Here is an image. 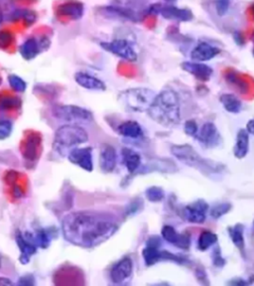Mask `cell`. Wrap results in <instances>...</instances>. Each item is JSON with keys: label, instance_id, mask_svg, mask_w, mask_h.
<instances>
[{"label": "cell", "instance_id": "obj_1", "mask_svg": "<svg viewBox=\"0 0 254 286\" xmlns=\"http://www.w3.org/2000/svg\"><path fill=\"white\" fill-rule=\"evenodd\" d=\"M118 230V224L111 214L98 211H78L68 214L62 221L65 238L80 248H95Z\"/></svg>", "mask_w": 254, "mask_h": 286}, {"label": "cell", "instance_id": "obj_2", "mask_svg": "<svg viewBox=\"0 0 254 286\" xmlns=\"http://www.w3.org/2000/svg\"><path fill=\"white\" fill-rule=\"evenodd\" d=\"M147 113L153 121L162 127L177 126L181 119L179 95L174 90H163L159 94H156Z\"/></svg>", "mask_w": 254, "mask_h": 286}, {"label": "cell", "instance_id": "obj_3", "mask_svg": "<svg viewBox=\"0 0 254 286\" xmlns=\"http://www.w3.org/2000/svg\"><path fill=\"white\" fill-rule=\"evenodd\" d=\"M171 153L184 165L195 168L206 176L222 174L225 166L217 161L204 158L195 148L188 144H174L171 147Z\"/></svg>", "mask_w": 254, "mask_h": 286}, {"label": "cell", "instance_id": "obj_4", "mask_svg": "<svg viewBox=\"0 0 254 286\" xmlns=\"http://www.w3.org/2000/svg\"><path fill=\"white\" fill-rule=\"evenodd\" d=\"M88 140L89 134L82 127L77 125H66L56 131L53 148L57 153L64 156Z\"/></svg>", "mask_w": 254, "mask_h": 286}, {"label": "cell", "instance_id": "obj_5", "mask_svg": "<svg viewBox=\"0 0 254 286\" xmlns=\"http://www.w3.org/2000/svg\"><path fill=\"white\" fill-rule=\"evenodd\" d=\"M156 93L147 88H130L121 92L119 100L130 112H147Z\"/></svg>", "mask_w": 254, "mask_h": 286}, {"label": "cell", "instance_id": "obj_6", "mask_svg": "<svg viewBox=\"0 0 254 286\" xmlns=\"http://www.w3.org/2000/svg\"><path fill=\"white\" fill-rule=\"evenodd\" d=\"M161 246L162 238L158 236H153L147 239L142 251L143 259L147 267H152L162 260L174 261L178 264H187L189 262L188 258H185L182 255L172 254L168 251H161Z\"/></svg>", "mask_w": 254, "mask_h": 286}, {"label": "cell", "instance_id": "obj_7", "mask_svg": "<svg viewBox=\"0 0 254 286\" xmlns=\"http://www.w3.org/2000/svg\"><path fill=\"white\" fill-rule=\"evenodd\" d=\"M52 114L58 120L68 122L69 125L88 124L94 120V115L91 111L78 106H55L52 109Z\"/></svg>", "mask_w": 254, "mask_h": 286}, {"label": "cell", "instance_id": "obj_8", "mask_svg": "<svg viewBox=\"0 0 254 286\" xmlns=\"http://www.w3.org/2000/svg\"><path fill=\"white\" fill-rule=\"evenodd\" d=\"M100 46L103 50L127 62H135L138 58L133 44L126 39H114L110 42H101Z\"/></svg>", "mask_w": 254, "mask_h": 286}, {"label": "cell", "instance_id": "obj_9", "mask_svg": "<svg viewBox=\"0 0 254 286\" xmlns=\"http://www.w3.org/2000/svg\"><path fill=\"white\" fill-rule=\"evenodd\" d=\"M208 210L209 207L206 201L203 199H199L185 207L183 209L182 216L187 222L201 224L206 221Z\"/></svg>", "mask_w": 254, "mask_h": 286}, {"label": "cell", "instance_id": "obj_10", "mask_svg": "<svg viewBox=\"0 0 254 286\" xmlns=\"http://www.w3.org/2000/svg\"><path fill=\"white\" fill-rule=\"evenodd\" d=\"M68 158L70 162L88 172L94 170L93 149L91 147H76L69 152Z\"/></svg>", "mask_w": 254, "mask_h": 286}, {"label": "cell", "instance_id": "obj_11", "mask_svg": "<svg viewBox=\"0 0 254 286\" xmlns=\"http://www.w3.org/2000/svg\"><path fill=\"white\" fill-rule=\"evenodd\" d=\"M196 138L202 145L207 148L217 147L222 142L221 133L218 130V127L213 122H206L203 127L199 128Z\"/></svg>", "mask_w": 254, "mask_h": 286}, {"label": "cell", "instance_id": "obj_12", "mask_svg": "<svg viewBox=\"0 0 254 286\" xmlns=\"http://www.w3.org/2000/svg\"><path fill=\"white\" fill-rule=\"evenodd\" d=\"M101 12L111 18L124 19L131 22H140L146 16V12H138L129 7L121 6H105L101 7Z\"/></svg>", "mask_w": 254, "mask_h": 286}, {"label": "cell", "instance_id": "obj_13", "mask_svg": "<svg viewBox=\"0 0 254 286\" xmlns=\"http://www.w3.org/2000/svg\"><path fill=\"white\" fill-rule=\"evenodd\" d=\"M49 46L50 40L47 37H42L39 40L30 38L20 46L19 52L25 60H32L36 58L42 51L47 50Z\"/></svg>", "mask_w": 254, "mask_h": 286}, {"label": "cell", "instance_id": "obj_14", "mask_svg": "<svg viewBox=\"0 0 254 286\" xmlns=\"http://www.w3.org/2000/svg\"><path fill=\"white\" fill-rule=\"evenodd\" d=\"M162 239L170 244H174L181 250H188L190 248V236L188 233L179 234L172 226H164L161 231Z\"/></svg>", "mask_w": 254, "mask_h": 286}, {"label": "cell", "instance_id": "obj_15", "mask_svg": "<svg viewBox=\"0 0 254 286\" xmlns=\"http://www.w3.org/2000/svg\"><path fill=\"white\" fill-rule=\"evenodd\" d=\"M133 272V261L130 257L125 256L118 260L111 270L110 277L113 283L119 284L128 279Z\"/></svg>", "mask_w": 254, "mask_h": 286}, {"label": "cell", "instance_id": "obj_16", "mask_svg": "<svg viewBox=\"0 0 254 286\" xmlns=\"http://www.w3.org/2000/svg\"><path fill=\"white\" fill-rule=\"evenodd\" d=\"M16 242L20 251V260L22 263H27L33 254L37 251V244L34 241L30 233L18 232L16 235Z\"/></svg>", "mask_w": 254, "mask_h": 286}, {"label": "cell", "instance_id": "obj_17", "mask_svg": "<svg viewBox=\"0 0 254 286\" xmlns=\"http://www.w3.org/2000/svg\"><path fill=\"white\" fill-rule=\"evenodd\" d=\"M159 15L168 20H174L180 22H189L193 20L194 14L188 8H180L174 5L160 4Z\"/></svg>", "mask_w": 254, "mask_h": 286}, {"label": "cell", "instance_id": "obj_18", "mask_svg": "<svg viewBox=\"0 0 254 286\" xmlns=\"http://www.w3.org/2000/svg\"><path fill=\"white\" fill-rule=\"evenodd\" d=\"M181 67L185 72L192 75L195 79H198L200 81H203V83L208 81L214 73L213 69L209 66L202 63V62L187 61V62L182 63Z\"/></svg>", "mask_w": 254, "mask_h": 286}, {"label": "cell", "instance_id": "obj_19", "mask_svg": "<svg viewBox=\"0 0 254 286\" xmlns=\"http://www.w3.org/2000/svg\"><path fill=\"white\" fill-rule=\"evenodd\" d=\"M221 54V49L207 42H201L190 52V58L196 62H207Z\"/></svg>", "mask_w": 254, "mask_h": 286}, {"label": "cell", "instance_id": "obj_20", "mask_svg": "<svg viewBox=\"0 0 254 286\" xmlns=\"http://www.w3.org/2000/svg\"><path fill=\"white\" fill-rule=\"evenodd\" d=\"M116 162L117 154L114 147L110 144L103 145L99 155V166L101 171L104 173H111L116 167Z\"/></svg>", "mask_w": 254, "mask_h": 286}, {"label": "cell", "instance_id": "obj_21", "mask_svg": "<svg viewBox=\"0 0 254 286\" xmlns=\"http://www.w3.org/2000/svg\"><path fill=\"white\" fill-rule=\"evenodd\" d=\"M75 80L80 87H82L83 89L90 90V91L101 92V91L107 90V86L101 79L96 78L95 76H92L90 74L83 73V72L77 73L75 75Z\"/></svg>", "mask_w": 254, "mask_h": 286}, {"label": "cell", "instance_id": "obj_22", "mask_svg": "<svg viewBox=\"0 0 254 286\" xmlns=\"http://www.w3.org/2000/svg\"><path fill=\"white\" fill-rule=\"evenodd\" d=\"M225 80L226 83L231 86L237 92L241 95H247L250 90L249 83L244 79L238 71L229 70L225 73Z\"/></svg>", "mask_w": 254, "mask_h": 286}, {"label": "cell", "instance_id": "obj_23", "mask_svg": "<svg viewBox=\"0 0 254 286\" xmlns=\"http://www.w3.org/2000/svg\"><path fill=\"white\" fill-rule=\"evenodd\" d=\"M84 12V6L79 1H68L58 7L57 13L59 15L67 16L73 20L81 18Z\"/></svg>", "mask_w": 254, "mask_h": 286}, {"label": "cell", "instance_id": "obj_24", "mask_svg": "<svg viewBox=\"0 0 254 286\" xmlns=\"http://www.w3.org/2000/svg\"><path fill=\"white\" fill-rule=\"evenodd\" d=\"M122 163L129 174H134L141 167V156L136 151L130 148H122L121 150Z\"/></svg>", "mask_w": 254, "mask_h": 286}, {"label": "cell", "instance_id": "obj_25", "mask_svg": "<svg viewBox=\"0 0 254 286\" xmlns=\"http://www.w3.org/2000/svg\"><path fill=\"white\" fill-rule=\"evenodd\" d=\"M117 132L121 136L129 139H139L144 135L142 127L134 120H127L119 125L117 127Z\"/></svg>", "mask_w": 254, "mask_h": 286}, {"label": "cell", "instance_id": "obj_26", "mask_svg": "<svg viewBox=\"0 0 254 286\" xmlns=\"http://www.w3.org/2000/svg\"><path fill=\"white\" fill-rule=\"evenodd\" d=\"M249 151V133L246 129H239L237 138L236 145L234 147V154L238 159H243Z\"/></svg>", "mask_w": 254, "mask_h": 286}, {"label": "cell", "instance_id": "obj_27", "mask_svg": "<svg viewBox=\"0 0 254 286\" xmlns=\"http://www.w3.org/2000/svg\"><path fill=\"white\" fill-rule=\"evenodd\" d=\"M220 101L223 109L229 113H239L242 109V103L238 96L234 94H222Z\"/></svg>", "mask_w": 254, "mask_h": 286}, {"label": "cell", "instance_id": "obj_28", "mask_svg": "<svg viewBox=\"0 0 254 286\" xmlns=\"http://www.w3.org/2000/svg\"><path fill=\"white\" fill-rule=\"evenodd\" d=\"M228 235L232 243L236 246L241 253L244 252L245 241H244V228L242 224L237 223L228 228Z\"/></svg>", "mask_w": 254, "mask_h": 286}, {"label": "cell", "instance_id": "obj_29", "mask_svg": "<svg viewBox=\"0 0 254 286\" xmlns=\"http://www.w3.org/2000/svg\"><path fill=\"white\" fill-rule=\"evenodd\" d=\"M218 242V237L215 233L210 231H204L201 233L200 237L198 238V249L201 252H206L214 247Z\"/></svg>", "mask_w": 254, "mask_h": 286}, {"label": "cell", "instance_id": "obj_30", "mask_svg": "<svg viewBox=\"0 0 254 286\" xmlns=\"http://www.w3.org/2000/svg\"><path fill=\"white\" fill-rule=\"evenodd\" d=\"M35 243L37 244L38 248H43L46 249L50 246L51 240L53 239V236L51 234V231L49 229H41L37 231L36 234H32Z\"/></svg>", "mask_w": 254, "mask_h": 286}, {"label": "cell", "instance_id": "obj_31", "mask_svg": "<svg viewBox=\"0 0 254 286\" xmlns=\"http://www.w3.org/2000/svg\"><path fill=\"white\" fill-rule=\"evenodd\" d=\"M231 209V205L229 203H220L211 207L208 212L213 219L218 220L221 219L224 215H226Z\"/></svg>", "mask_w": 254, "mask_h": 286}, {"label": "cell", "instance_id": "obj_32", "mask_svg": "<svg viewBox=\"0 0 254 286\" xmlns=\"http://www.w3.org/2000/svg\"><path fill=\"white\" fill-rule=\"evenodd\" d=\"M145 195H146V198L149 202L151 203H159V202H162L164 197H165V193H164V190L161 188V187H158V186H152V187H149L146 192H145Z\"/></svg>", "mask_w": 254, "mask_h": 286}, {"label": "cell", "instance_id": "obj_33", "mask_svg": "<svg viewBox=\"0 0 254 286\" xmlns=\"http://www.w3.org/2000/svg\"><path fill=\"white\" fill-rule=\"evenodd\" d=\"M8 81H9L10 87L16 92H19V93L25 92L26 87H27L26 83L21 79L20 77L16 76V75H10L8 77Z\"/></svg>", "mask_w": 254, "mask_h": 286}, {"label": "cell", "instance_id": "obj_34", "mask_svg": "<svg viewBox=\"0 0 254 286\" xmlns=\"http://www.w3.org/2000/svg\"><path fill=\"white\" fill-rule=\"evenodd\" d=\"M12 131V124L9 120H0V140L7 138Z\"/></svg>", "mask_w": 254, "mask_h": 286}, {"label": "cell", "instance_id": "obj_35", "mask_svg": "<svg viewBox=\"0 0 254 286\" xmlns=\"http://www.w3.org/2000/svg\"><path fill=\"white\" fill-rule=\"evenodd\" d=\"M215 7H216L217 14L220 17H223L228 11L229 0H216Z\"/></svg>", "mask_w": 254, "mask_h": 286}, {"label": "cell", "instance_id": "obj_36", "mask_svg": "<svg viewBox=\"0 0 254 286\" xmlns=\"http://www.w3.org/2000/svg\"><path fill=\"white\" fill-rule=\"evenodd\" d=\"M184 131L187 135L189 136H192V137H197V134L199 132V127H198V124L193 120V119H190V120H187L184 125Z\"/></svg>", "mask_w": 254, "mask_h": 286}, {"label": "cell", "instance_id": "obj_37", "mask_svg": "<svg viewBox=\"0 0 254 286\" xmlns=\"http://www.w3.org/2000/svg\"><path fill=\"white\" fill-rule=\"evenodd\" d=\"M211 260H213V263L215 267L217 268H222L224 267L225 264V259L223 258L222 256V252H221V249L220 248H216L214 251H213V254H211Z\"/></svg>", "mask_w": 254, "mask_h": 286}, {"label": "cell", "instance_id": "obj_38", "mask_svg": "<svg viewBox=\"0 0 254 286\" xmlns=\"http://www.w3.org/2000/svg\"><path fill=\"white\" fill-rule=\"evenodd\" d=\"M143 202L141 200H134L133 202H131L126 208L127 216H132L135 215L138 211H140V209L142 208Z\"/></svg>", "mask_w": 254, "mask_h": 286}, {"label": "cell", "instance_id": "obj_39", "mask_svg": "<svg viewBox=\"0 0 254 286\" xmlns=\"http://www.w3.org/2000/svg\"><path fill=\"white\" fill-rule=\"evenodd\" d=\"M234 41L238 44V46H243L245 44V39H244V36L241 32H235Z\"/></svg>", "mask_w": 254, "mask_h": 286}, {"label": "cell", "instance_id": "obj_40", "mask_svg": "<svg viewBox=\"0 0 254 286\" xmlns=\"http://www.w3.org/2000/svg\"><path fill=\"white\" fill-rule=\"evenodd\" d=\"M249 283H251L249 280L248 281H246V280H244V279H242V278H234L231 281H229L228 282V284H230V285H247V284H249Z\"/></svg>", "mask_w": 254, "mask_h": 286}, {"label": "cell", "instance_id": "obj_41", "mask_svg": "<svg viewBox=\"0 0 254 286\" xmlns=\"http://www.w3.org/2000/svg\"><path fill=\"white\" fill-rule=\"evenodd\" d=\"M196 276L199 280L201 279H207V276H206V271L203 270V269H198L196 270Z\"/></svg>", "mask_w": 254, "mask_h": 286}, {"label": "cell", "instance_id": "obj_42", "mask_svg": "<svg viewBox=\"0 0 254 286\" xmlns=\"http://www.w3.org/2000/svg\"><path fill=\"white\" fill-rule=\"evenodd\" d=\"M246 131L249 133V134H251V135H253L254 136V118L252 119H250L247 124H246Z\"/></svg>", "mask_w": 254, "mask_h": 286}, {"label": "cell", "instance_id": "obj_43", "mask_svg": "<svg viewBox=\"0 0 254 286\" xmlns=\"http://www.w3.org/2000/svg\"><path fill=\"white\" fill-rule=\"evenodd\" d=\"M12 282L9 279H6L4 277L0 278V285H11Z\"/></svg>", "mask_w": 254, "mask_h": 286}, {"label": "cell", "instance_id": "obj_44", "mask_svg": "<svg viewBox=\"0 0 254 286\" xmlns=\"http://www.w3.org/2000/svg\"><path fill=\"white\" fill-rule=\"evenodd\" d=\"M250 13H251V17H252L254 21V2L251 4V6H250Z\"/></svg>", "mask_w": 254, "mask_h": 286}, {"label": "cell", "instance_id": "obj_45", "mask_svg": "<svg viewBox=\"0 0 254 286\" xmlns=\"http://www.w3.org/2000/svg\"><path fill=\"white\" fill-rule=\"evenodd\" d=\"M252 44H253V48H252V55H253L254 57V31L252 33Z\"/></svg>", "mask_w": 254, "mask_h": 286}, {"label": "cell", "instance_id": "obj_46", "mask_svg": "<svg viewBox=\"0 0 254 286\" xmlns=\"http://www.w3.org/2000/svg\"><path fill=\"white\" fill-rule=\"evenodd\" d=\"M0 268H1V255H0Z\"/></svg>", "mask_w": 254, "mask_h": 286}, {"label": "cell", "instance_id": "obj_47", "mask_svg": "<svg viewBox=\"0 0 254 286\" xmlns=\"http://www.w3.org/2000/svg\"><path fill=\"white\" fill-rule=\"evenodd\" d=\"M166 1H170V2H172V1H176V0H166Z\"/></svg>", "mask_w": 254, "mask_h": 286}, {"label": "cell", "instance_id": "obj_48", "mask_svg": "<svg viewBox=\"0 0 254 286\" xmlns=\"http://www.w3.org/2000/svg\"><path fill=\"white\" fill-rule=\"evenodd\" d=\"M253 229H254V221H253Z\"/></svg>", "mask_w": 254, "mask_h": 286}]
</instances>
